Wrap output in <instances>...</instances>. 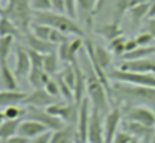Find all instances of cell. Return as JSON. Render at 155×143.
<instances>
[{
  "label": "cell",
  "instance_id": "obj_12",
  "mask_svg": "<svg viewBox=\"0 0 155 143\" xmlns=\"http://www.w3.org/2000/svg\"><path fill=\"white\" fill-rule=\"evenodd\" d=\"M76 5H78V17H79L81 23L85 26L87 31H91L99 0H76Z\"/></svg>",
  "mask_w": 155,
  "mask_h": 143
},
{
  "label": "cell",
  "instance_id": "obj_42",
  "mask_svg": "<svg viewBox=\"0 0 155 143\" xmlns=\"http://www.w3.org/2000/svg\"><path fill=\"white\" fill-rule=\"evenodd\" d=\"M2 143H29V138H26V137H23V135L15 134V135H12V137H9V138L3 140Z\"/></svg>",
  "mask_w": 155,
  "mask_h": 143
},
{
  "label": "cell",
  "instance_id": "obj_43",
  "mask_svg": "<svg viewBox=\"0 0 155 143\" xmlns=\"http://www.w3.org/2000/svg\"><path fill=\"white\" fill-rule=\"evenodd\" d=\"M137 47H138V44H137L135 37H134V38H126V43H125V53L132 52V50L137 49ZM125 53H123V55H125Z\"/></svg>",
  "mask_w": 155,
  "mask_h": 143
},
{
  "label": "cell",
  "instance_id": "obj_18",
  "mask_svg": "<svg viewBox=\"0 0 155 143\" xmlns=\"http://www.w3.org/2000/svg\"><path fill=\"white\" fill-rule=\"evenodd\" d=\"M23 38H25V41H26L28 47H29V49H32V50H37V52H40V53H44V55H46V53L56 52V47H58V46L52 44V43H50V41H47V40H43V38L35 37L32 32L23 34Z\"/></svg>",
  "mask_w": 155,
  "mask_h": 143
},
{
  "label": "cell",
  "instance_id": "obj_10",
  "mask_svg": "<svg viewBox=\"0 0 155 143\" xmlns=\"http://www.w3.org/2000/svg\"><path fill=\"white\" fill-rule=\"evenodd\" d=\"M47 113H50L52 116L55 117H59L65 125H76L78 122V105L76 104H59V102H55L49 107H46Z\"/></svg>",
  "mask_w": 155,
  "mask_h": 143
},
{
  "label": "cell",
  "instance_id": "obj_28",
  "mask_svg": "<svg viewBox=\"0 0 155 143\" xmlns=\"http://www.w3.org/2000/svg\"><path fill=\"white\" fill-rule=\"evenodd\" d=\"M21 120H5L0 125V140H6L12 135H15L18 132V126H20Z\"/></svg>",
  "mask_w": 155,
  "mask_h": 143
},
{
  "label": "cell",
  "instance_id": "obj_2",
  "mask_svg": "<svg viewBox=\"0 0 155 143\" xmlns=\"http://www.w3.org/2000/svg\"><path fill=\"white\" fill-rule=\"evenodd\" d=\"M40 25H47L53 29H58L71 37H85L84 28L76 23L74 18L68 17L67 14H59L55 11H34V22Z\"/></svg>",
  "mask_w": 155,
  "mask_h": 143
},
{
  "label": "cell",
  "instance_id": "obj_7",
  "mask_svg": "<svg viewBox=\"0 0 155 143\" xmlns=\"http://www.w3.org/2000/svg\"><path fill=\"white\" fill-rule=\"evenodd\" d=\"M123 111V120L137 122L150 128H155V111L146 105H132V107H120Z\"/></svg>",
  "mask_w": 155,
  "mask_h": 143
},
{
  "label": "cell",
  "instance_id": "obj_11",
  "mask_svg": "<svg viewBox=\"0 0 155 143\" xmlns=\"http://www.w3.org/2000/svg\"><path fill=\"white\" fill-rule=\"evenodd\" d=\"M104 122L105 114L91 107V116L88 123V143H104Z\"/></svg>",
  "mask_w": 155,
  "mask_h": 143
},
{
  "label": "cell",
  "instance_id": "obj_30",
  "mask_svg": "<svg viewBox=\"0 0 155 143\" xmlns=\"http://www.w3.org/2000/svg\"><path fill=\"white\" fill-rule=\"evenodd\" d=\"M12 47H14V37H2L0 38V61L8 59Z\"/></svg>",
  "mask_w": 155,
  "mask_h": 143
},
{
  "label": "cell",
  "instance_id": "obj_31",
  "mask_svg": "<svg viewBox=\"0 0 155 143\" xmlns=\"http://www.w3.org/2000/svg\"><path fill=\"white\" fill-rule=\"evenodd\" d=\"M125 43H126V37H117L111 41H108V49L111 53L117 55V56H123L125 53Z\"/></svg>",
  "mask_w": 155,
  "mask_h": 143
},
{
  "label": "cell",
  "instance_id": "obj_3",
  "mask_svg": "<svg viewBox=\"0 0 155 143\" xmlns=\"http://www.w3.org/2000/svg\"><path fill=\"white\" fill-rule=\"evenodd\" d=\"M0 15L12 20L23 34L31 32L34 22V11L31 8V0H8L5 8H0Z\"/></svg>",
  "mask_w": 155,
  "mask_h": 143
},
{
  "label": "cell",
  "instance_id": "obj_21",
  "mask_svg": "<svg viewBox=\"0 0 155 143\" xmlns=\"http://www.w3.org/2000/svg\"><path fill=\"white\" fill-rule=\"evenodd\" d=\"M26 93L18 91V90H3L0 91V107L5 108L9 105H20L26 99Z\"/></svg>",
  "mask_w": 155,
  "mask_h": 143
},
{
  "label": "cell",
  "instance_id": "obj_22",
  "mask_svg": "<svg viewBox=\"0 0 155 143\" xmlns=\"http://www.w3.org/2000/svg\"><path fill=\"white\" fill-rule=\"evenodd\" d=\"M0 78H2L5 90H17L18 88L17 76L14 73V70H11V67L8 65L6 61H0Z\"/></svg>",
  "mask_w": 155,
  "mask_h": 143
},
{
  "label": "cell",
  "instance_id": "obj_19",
  "mask_svg": "<svg viewBox=\"0 0 155 143\" xmlns=\"http://www.w3.org/2000/svg\"><path fill=\"white\" fill-rule=\"evenodd\" d=\"M149 6L150 2H141V3H135L132 5L126 12L129 15V20L134 26H141L143 22L147 18V12H149Z\"/></svg>",
  "mask_w": 155,
  "mask_h": 143
},
{
  "label": "cell",
  "instance_id": "obj_38",
  "mask_svg": "<svg viewBox=\"0 0 155 143\" xmlns=\"http://www.w3.org/2000/svg\"><path fill=\"white\" fill-rule=\"evenodd\" d=\"M140 29L143 32H147L150 34L152 37H155V18H146L143 22V25L140 26Z\"/></svg>",
  "mask_w": 155,
  "mask_h": 143
},
{
  "label": "cell",
  "instance_id": "obj_50",
  "mask_svg": "<svg viewBox=\"0 0 155 143\" xmlns=\"http://www.w3.org/2000/svg\"><path fill=\"white\" fill-rule=\"evenodd\" d=\"M87 143H88V141H87Z\"/></svg>",
  "mask_w": 155,
  "mask_h": 143
},
{
  "label": "cell",
  "instance_id": "obj_15",
  "mask_svg": "<svg viewBox=\"0 0 155 143\" xmlns=\"http://www.w3.org/2000/svg\"><path fill=\"white\" fill-rule=\"evenodd\" d=\"M56 102V98L50 96L44 88H35L32 93H29L25 99V105H31V107H38V108H46L52 104Z\"/></svg>",
  "mask_w": 155,
  "mask_h": 143
},
{
  "label": "cell",
  "instance_id": "obj_26",
  "mask_svg": "<svg viewBox=\"0 0 155 143\" xmlns=\"http://www.w3.org/2000/svg\"><path fill=\"white\" fill-rule=\"evenodd\" d=\"M155 53V46H138L137 49H134L132 52L125 53L122 58L125 61H137V59H143V58H149Z\"/></svg>",
  "mask_w": 155,
  "mask_h": 143
},
{
  "label": "cell",
  "instance_id": "obj_16",
  "mask_svg": "<svg viewBox=\"0 0 155 143\" xmlns=\"http://www.w3.org/2000/svg\"><path fill=\"white\" fill-rule=\"evenodd\" d=\"M120 70L135 72V73H155V59L143 58L137 61H123L119 65Z\"/></svg>",
  "mask_w": 155,
  "mask_h": 143
},
{
  "label": "cell",
  "instance_id": "obj_6",
  "mask_svg": "<svg viewBox=\"0 0 155 143\" xmlns=\"http://www.w3.org/2000/svg\"><path fill=\"white\" fill-rule=\"evenodd\" d=\"M91 116V102L88 96L82 99L78 105V122H76V143H87L88 141V123Z\"/></svg>",
  "mask_w": 155,
  "mask_h": 143
},
{
  "label": "cell",
  "instance_id": "obj_17",
  "mask_svg": "<svg viewBox=\"0 0 155 143\" xmlns=\"http://www.w3.org/2000/svg\"><path fill=\"white\" fill-rule=\"evenodd\" d=\"M50 131L46 125L37 122V120H32V119H26V120H21L20 122V126H18V135H23L26 138H34V137H38L41 135L43 132H47Z\"/></svg>",
  "mask_w": 155,
  "mask_h": 143
},
{
  "label": "cell",
  "instance_id": "obj_34",
  "mask_svg": "<svg viewBox=\"0 0 155 143\" xmlns=\"http://www.w3.org/2000/svg\"><path fill=\"white\" fill-rule=\"evenodd\" d=\"M32 11H52L50 0H31Z\"/></svg>",
  "mask_w": 155,
  "mask_h": 143
},
{
  "label": "cell",
  "instance_id": "obj_47",
  "mask_svg": "<svg viewBox=\"0 0 155 143\" xmlns=\"http://www.w3.org/2000/svg\"><path fill=\"white\" fill-rule=\"evenodd\" d=\"M129 143H140V138H137V137H132Z\"/></svg>",
  "mask_w": 155,
  "mask_h": 143
},
{
  "label": "cell",
  "instance_id": "obj_44",
  "mask_svg": "<svg viewBox=\"0 0 155 143\" xmlns=\"http://www.w3.org/2000/svg\"><path fill=\"white\" fill-rule=\"evenodd\" d=\"M147 18H155V2H150L149 12H147Z\"/></svg>",
  "mask_w": 155,
  "mask_h": 143
},
{
  "label": "cell",
  "instance_id": "obj_32",
  "mask_svg": "<svg viewBox=\"0 0 155 143\" xmlns=\"http://www.w3.org/2000/svg\"><path fill=\"white\" fill-rule=\"evenodd\" d=\"M31 32L38 37V38H43V40H47L49 41V35L52 32V28L47 26V25H40V23H32L31 26Z\"/></svg>",
  "mask_w": 155,
  "mask_h": 143
},
{
  "label": "cell",
  "instance_id": "obj_4",
  "mask_svg": "<svg viewBox=\"0 0 155 143\" xmlns=\"http://www.w3.org/2000/svg\"><path fill=\"white\" fill-rule=\"evenodd\" d=\"M85 75H87V96L91 102V107L107 114L110 111V98H108L107 87L97 78L91 65Z\"/></svg>",
  "mask_w": 155,
  "mask_h": 143
},
{
  "label": "cell",
  "instance_id": "obj_39",
  "mask_svg": "<svg viewBox=\"0 0 155 143\" xmlns=\"http://www.w3.org/2000/svg\"><path fill=\"white\" fill-rule=\"evenodd\" d=\"M131 138H132V135H131L129 132H126V131L120 129V131L114 135V138H113V141H111V143H129V141H131Z\"/></svg>",
  "mask_w": 155,
  "mask_h": 143
},
{
  "label": "cell",
  "instance_id": "obj_35",
  "mask_svg": "<svg viewBox=\"0 0 155 143\" xmlns=\"http://www.w3.org/2000/svg\"><path fill=\"white\" fill-rule=\"evenodd\" d=\"M135 40H137V44H138V46H152L155 37H152V35L147 34V32L140 31V32L135 35Z\"/></svg>",
  "mask_w": 155,
  "mask_h": 143
},
{
  "label": "cell",
  "instance_id": "obj_9",
  "mask_svg": "<svg viewBox=\"0 0 155 143\" xmlns=\"http://www.w3.org/2000/svg\"><path fill=\"white\" fill-rule=\"evenodd\" d=\"M123 120V111L120 107H113L107 114H105V122H104V143H111L114 135L119 132V128L122 126Z\"/></svg>",
  "mask_w": 155,
  "mask_h": 143
},
{
  "label": "cell",
  "instance_id": "obj_40",
  "mask_svg": "<svg viewBox=\"0 0 155 143\" xmlns=\"http://www.w3.org/2000/svg\"><path fill=\"white\" fill-rule=\"evenodd\" d=\"M50 137H52V131H47V132H43L38 137L31 138L29 143H50Z\"/></svg>",
  "mask_w": 155,
  "mask_h": 143
},
{
  "label": "cell",
  "instance_id": "obj_8",
  "mask_svg": "<svg viewBox=\"0 0 155 143\" xmlns=\"http://www.w3.org/2000/svg\"><path fill=\"white\" fill-rule=\"evenodd\" d=\"M28 119H32V120H37L43 125H46L49 129L52 131H56V129H61L65 126V123L59 119V117H55L52 116L50 113H47L46 108H38V107H31L28 105L26 107V114H25Z\"/></svg>",
  "mask_w": 155,
  "mask_h": 143
},
{
  "label": "cell",
  "instance_id": "obj_33",
  "mask_svg": "<svg viewBox=\"0 0 155 143\" xmlns=\"http://www.w3.org/2000/svg\"><path fill=\"white\" fill-rule=\"evenodd\" d=\"M44 90L50 95V96H53V98H61V91H59V84H58V81H56V78H50L47 82H46V85H44Z\"/></svg>",
  "mask_w": 155,
  "mask_h": 143
},
{
  "label": "cell",
  "instance_id": "obj_41",
  "mask_svg": "<svg viewBox=\"0 0 155 143\" xmlns=\"http://www.w3.org/2000/svg\"><path fill=\"white\" fill-rule=\"evenodd\" d=\"M52 2V11L59 12V14H65V2L64 0H50Z\"/></svg>",
  "mask_w": 155,
  "mask_h": 143
},
{
  "label": "cell",
  "instance_id": "obj_46",
  "mask_svg": "<svg viewBox=\"0 0 155 143\" xmlns=\"http://www.w3.org/2000/svg\"><path fill=\"white\" fill-rule=\"evenodd\" d=\"M134 3H141V2H155V0H132Z\"/></svg>",
  "mask_w": 155,
  "mask_h": 143
},
{
  "label": "cell",
  "instance_id": "obj_23",
  "mask_svg": "<svg viewBox=\"0 0 155 143\" xmlns=\"http://www.w3.org/2000/svg\"><path fill=\"white\" fill-rule=\"evenodd\" d=\"M52 76L49 73H46V70L41 68V67H32L29 75H28V79H29V84L35 88H44L46 82L50 79Z\"/></svg>",
  "mask_w": 155,
  "mask_h": 143
},
{
  "label": "cell",
  "instance_id": "obj_37",
  "mask_svg": "<svg viewBox=\"0 0 155 143\" xmlns=\"http://www.w3.org/2000/svg\"><path fill=\"white\" fill-rule=\"evenodd\" d=\"M65 2V14L71 18L78 17V5H76V0H64Z\"/></svg>",
  "mask_w": 155,
  "mask_h": 143
},
{
  "label": "cell",
  "instance_id": "obj_48",
  "mask_svg": "<svg viewBox=\"0 0 155 143\" xmlns=\"http://www.w3.org/2000/svg\"><path fill=\"white\" fill-rule=\"evenodd\" d=\"M149 143H155V137H153V138H152V140H150Z\"/></svg>",
  "mask_w": 155,
  "mask_h": 143
},
{
  "label": "cell",
  "instance_id": "obj_1",
  "mask_svg": "<svg viewBox=\"0 0 155 143\" xmlns=\"http://www.w3.org/2000/svg\"><path fill=\"white\" fill-rule=\"evenodd\" d=\"M110 104L117 107H132V105H146L155 111V88L140 87L128 82L113 81L108 88Z\"/></svg>",
  "mask_w": 155,
  "mask_h": 143
},
{
  "label": "cell",
  "instance_id": "obj_5",
  "mask_svg": "<svg viewBox=\"0 0 155 143\" xmlns=\"http://www.w3.org/2000/svg\"><path fill=\"white\" fill-rule=\"evenodd\" d=\"M108 78L117 82H128L140 87H152L155 88V75L153 73H135V72L114 68L108 72Z\"/></svg>",
  "mask_w": 155,
  "mask_h": 143
},
{
  "label": "cell",
  "instance_id": "obj_27",
  "mask_svg": "<svg viewBox=\"0 0 155 143\" xmlns=\"http://www.w3.org/2000/svg\"><path fill=\"white\" fill-rule=\"evenodd\" d=\"M59 58L56 52L52 53H46L44 55V62H43V68L46 70V73H49L50 76H56L59 73Z\"/></svg>",
  "mask_w": 155,
  "mask_h": 143
},
{
  "label": "cell",
  "instance_id": "obj_20",
  "mask_svg": "<svg viewBox=\"0 0 155 143\" xmlns=\"http://www.w3.org/2000/svg\"><path fill=\"white\" fill-rule=\"evenodd\" d=\"M93 32L104 37L105 40L111 41L117 37H122V28L119 26V22H111V23H104L96 28H93Z\"/></svg>",
  "mask_w": 155,
  "mask_h": 143
},
{
  "label": "cell",
  "instance_id": "obj_45",
  "mask_svg": "<svg viewBox=\"0 0 155 143\" xmlns=\"http://www.w3.org/2000/svg\"><path fill=\"white\" fill-rule=\"evenodd\" d=\"M5 120H6V117H5V111L2 110V107H0V125H2Z\"/></svg>",
  "mask_w": 155,
  "mask_h": 143
},
{
  "label": "cell",
  "instance_id": "obj_13",
  "mask_svg": "<svg viewBox=\"0 0 155 143\" xmlns=\"http://www.w3.org/2000/svg\"><path fill=\"white\" fill-rule=\"evenodd\" d=\"M122 129L129 132L132 137L144 140V143H149L155 137V128H150L137 122H131V120H122Z\"/></svg>",
  "mask_w": 155,
  "mask_h": 143
},
{
  "label": "cell",
  "instance_id": "obj_36",
  "mask_svg": "<svg viewBox=\"0 0 155 143\" xmlns=\"http://www.w3.org/2000/svg\"><path fill=\"white\" fill-rule=\"evenodd\" d=\"M28 52H29V56H31V62H32V67H41L43 68V62H44V53H40L37 50H32L28 47Z\"/></svg>",
  "mask_w": 155,
  "mask_h": 143
},
{
  "label": "cell",
  "instance_id": "obj_49",
  "mask_svg": "<svg viewBox=\"0 0 155 143\" xmlns=\"http://www.w3.org/2000/svg\"><path fill=\"white\" fill-rule=\"evenodd\" d=\"M0 2H2V0H0Z\"/></svg>",
  "mask_w": 155,
  "mask_h": 143
},
{
  "label": "cell",
  "instance_id": "obj_29",
  "mask_svg": "<svg viewBox=\"0 0 155 143\" xmlns=\"http://www.w3.org/2000/svg\"><path fill=\"white\" fill-rule=\"evenodd\" d=\"M6 120H21V117L26 114V108L20 105H9L3 108Z\"/></svg>",
  "mask_w": 155,
  "mask_h": 143
},
{
  "label": "cell",
  "instance_id": "obj_14",
  "mask_svg": "<svg viewBox=\"0 0 155 143\" xmlns=\"http://www.w3.org/2000/svg\"><path fill=\"white\" fill-rule=\"evenodd\" d=\"M31 68H32V62H31V56H29L28 49H25L23 46L17 44L15 46V64H14L15 76L17 78L28 76Z\"/></svg>",
  "mask_w": 155,
  "mask_h": 143
},
{
  "label": "cell",
  "instance_id": "obj_24",
  "mask_svg": "<svg viewBox=\"0 0 155 143\" xmlns=\"http://www.w3.org/2000/svg\"><path fill=\"white\" fill-rule=\"evenodd\" d=\"M2 37L20 38V37H23V32L20 31V28L12 20H9L5 15H0V38Z\"/></svg>",
  "mask_w": 155,
  "mask_h": 143
},
{
  "label": "cell",
  "instance_id": "obj_25",
  "mask_svg": "<svg viewBox=\"0 0 155 143\" xmlns=\"http://www.w3.org/2000/svg\"><path fill=\"white\" fill-rule=\"evenodd\" d=\"M73 137H76V132H73V126L65 125L61 129L52 131L50 143H74Z\"/></svg>",
  "mask_w": 155,
  "mask_h": 143
}]
</instances>
